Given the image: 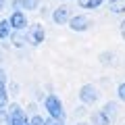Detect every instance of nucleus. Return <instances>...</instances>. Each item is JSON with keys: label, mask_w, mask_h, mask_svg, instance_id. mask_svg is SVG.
<instances>
[{"label": "nucleus", "mask_w": 125, "mask_h": 125, "mask_svg": "<svg viewBox=\"0 0 125 125\" xmlns=\"http://www.w3.org/2000/svg\"><path fill=\"white\" fill-rule=\"evenodd\" d=\"M44 106L48 111V115L52 117L54 121H62L65 119V108H62V102L58 100V96H48L44 100Z\"/></svg>", "instance_id": "1"}, {"label": "nucleus", "mask_w": 125, "mask_h": 125, "mask_svg": "<svg viewBox=\"0 0 125 125\" xmlns=\"http://www.w3.org/2000/svg\"><path fill=\"white\" fill-rule=\"evenodd\" d=\"M6 117H9V123L10 125H29L25 113H23V108L19 106V104H10L9 111H6Z\"/></svg>", "instance_id": "2"}, {"label": "nucleus", "mask_w": 125, "mask_h": 125, "mask_svg": "<svg viewBox=\"0 0 125 125\" xmlns=\"http://www.w3.org/2000/svg\"><path fill=\"white\" fill-rule=\"evenodd\" d=\"M98 98H100V92H98V88H96V85L85 83L83 88H81L79 100H81L83 104H94V102H98Z\"/></svg>", "instance_id": "3"}, {"label": "nucleus", "mask_w": 125, "mask_h": 125, "mask_svg": "<svg viewBox=\"0 0 125 125\" xmlns=\"http://www.w3.org/2000/svg\"><path fill=\"white\" fill-rule=\"evenodd\" d=\"M67 23H69V27H71L73 31H85L90 25H92L90 17H85V15H75V17H71Z\"/></svg>", "instance_id": "4"}, {"label": "nucleus", "mask_w": 125, "mask_h": 125, "mask_svg": "<svg viewBox=\"0 0 125 125\" xmlns=\"http://www.w3.org/2000/svg\"><path fill=\"white\" fill-rule=\"evenodd\" d=\"M9 23H10V27H13V29L23 31V29L27 27V17H25V13H23V10H15V13L9 17Z\"/></svg>", "instance_id": "5"}, {"label": "nucleus", "mask_w": 125, "mask_h": 125, "mask_svg": "<svg viewBox=\"0 0 125 125\" xmlns=\"http://www.w3.org/2000/svg\"><path fill=\"white\" fill-rule=\"evenodd\" d=\"M69 19H71V15H69V6H58V9H54V13H52V21L56 23V25L67 23Z\"/></svg>", "instance_id": "6"}, {"label": "nucleus", "mask_w": 125, "mask_h": 125, "mask_svg": "<svg viewBox=\"0 0 125 125\" xmlns=\"http://www.w3.org/2000/svg\"><path fill=\"white\" fill-rule=\"evenodd\" d=\"M44 36H46L44 27H42V25H33V27H31V33H29V42L33 46H38V44L44 42Z\"/></svg>", "instance_id": "7"}, {"label": "nucleus", "mask_w": 125, "mask_h": 125, "mask_svg": "<svg viewBox=\"0 0 125 125\" xmlns=\"http://www.w3.org/2000/svg\"><path fill=\"white\" fill-rule=\"evenodd\" d=\"M100 111L104 113V117H106V119L111 121V123L117 119V113H119V111H117V104H115V102H106L102 108H100Z\"/></svg>", "instance_id": "8"}, {"label": "nucleus", "mask_w": 125, "mask_h": 125, "mask_svg": "<svg viewBox=\"0 0 125 125\" xmlns=\"http://www.w3.org/2000/svg\"><path fill=\"white\" fill-rule=\"evenodd\" d=\"M15 6L17 9H25V10H38L40 0H15Z\"/></svg>", "instance_id": "9"}, {"label": "nucleus", "mask_w": 125, "mask_h": 125, "mask_svg": "<svg viewBox=\"0 0 125 125\" xmlns=\"http://www.w3.org/2000/svg\"><path fill=\"white\" fill-rule=\"evenodd\" d=\"M10 33H13V27H10L9 19H2L0 21V40H9Z\"/></svg>", "instance_id": "10"}, {"label": "nucleus", "mask_w": 125, "mask_h": 125, "mask_svg": "<svg viewBox=\"0 0 125 125\" xmlns=\"http://www.w3.org/2000/svg\"><path fill=\"white\" fill-rule=\"evenodd\" d=\"M6 100H9V96H6V83H4L2 73H0V111L6 108Z\"/></svg>", "instance_id": "11"}, {"label": "nucleus", "mask_w": 125, "mask_h": 125, "mask_svg": "<svg viewBox=\"0 0 125 125\" xmlns=\"http://www.w3.org/2000/svg\"><path fill=\"white\" fill-rule=\"evenodd\" d=\"M92 123L94 125H111V121L104 117L102 111H96V113H92Z\"/></svg>", "instance_id": "12"}, {"label": "nucleus", "mask_w": 125, "mask_h": 125, "mask_svg": "<svg viewBox=\"0 0 125 125\" xmlns=\"http://www.w3.org/2000/svg\"><path fill=\"white\" fill-rule=\"evenodd\" d=\"M108 6H111L113 13H123L125 10V0H108Z\"/></svg>", "instance_id": "13"}, {"label": "nucleus", "mask_w": 125, "mask_h": 125, "mask_svg": "<svg viewBox=\"0 0 125 125\" xmlns=\"http://www.w3.org/2000/svg\"><path fill=\"white\" fill-rule=\"evenodd\" d=\"M104 0H79V4H81V9H98L100 4H102Z\"/></svg>", "instance_id": "14"}, {"label": "nucleus", "mask_w": 125, "mask_h": 125, "mask_svg": "<svg viewBox=\"0 0 125 125\" xmlns=\"http://www.w3.org/2000/svg\"><path fill=\"white\" fill-rule=\"evenodd\" d=\"M29 125H46V121L42 119L40 115H33V117H31V121H29Z\"/></svg>", "instance_id": "15"}, {"label": "nucleus", "mask_w": 125, "mask_h": 125, "mask_svg": "<svg viewBox=\"0 0 125 125\" xmlns=\"http://www.w3.org/2000/svg\"><path fill=\"white\" fill-rule=\"evenodd\" d=\"M117 94H119V98H121V100L125 102V81H123V83L119 85V88H117Z\"/></svg>", "instance_id": "16"}, {"label": "nucleus", "mask_w": 125, "mask_h": 125, "mask_svg": "<svg viewBox=\"0 0 125 125\" xmlns=\"http://www.w3.org/2000/svg\"><path fill=\"white\" fill-rule=\"evenodd\" d=\"M10 36H13V33H10ZM15 46H23V44H25V40H23V38L21 36H19V33H15Z\"/></svg>", "instance_id": "17"}, {"label": "nucleus", "mask_w": 125, "mask_h": 125, "mask_svg": "<svg viewBox=\"0 0 125 125\" xmlns=\"http://www.w3.org/2000/svg\"><path fill=\"white\" fill-rule=\"evenodd\" d=\"M121 36H123V40H125V19L121 21Z\"/></svg>", "instance_id": "18"}, {"label": "nucleus", "mask_w": 125, "mask_h": 125, "mask_svg": "<svg viewBox=\"0 0 125 125\" xmlns=\"http://www.w3.org/2000/svg\"><path fill=\"white\" fill-rule=\"evenodd\" d=\"M4 4H6V0H0V10L4 9Z\"/></svg>", "instance_id": "19"}, {"label": "nucleus", "mask_w": 125, "mask_h": 125, "mask_svg": "<svg viewBox=\"0 0 125 125\" xmlns=\"http://www.w3.org/2000/svg\"><path fill=\"white\" fill-rule=\"evenodd\" d=\"M52 125H62V121H54V123Z\"/></svg>", "instance_id": "20"}]
</instances>
